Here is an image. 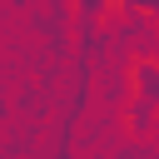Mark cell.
Returning <instances> with one entry per match:
<instances>
[{
    "mask_svg": "<svg viewBox=\"0 0 159 159\" xmlns=\"http://www.w3.org/2000/svg\"><path fill=\"white\" fill-rule=\"evenodd\" d=\"M134 129H144L149 124V114H154V104H159V60H134Z\"/></svg>",
    "mask_w": 159,
    "mask_h": 159,
    "instance_id": "obj_1",
    "label": "cell"
},
{
    "mask_svg": "<svg viewBox=\"0 0 159 159\" xmlns=\"http://www.w3.org/2000/svg\"><path fill=\"white\" fill-rule=\"evenodd\" d=\"M80 5H84V15H99V10H104V5H114V0H80Z\"/></svg>",
    "mask_w": 159,
    "mask_h": 159,
    "instance_id": "obj_2",
    "label": "cell"
}]
</instances>
